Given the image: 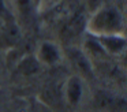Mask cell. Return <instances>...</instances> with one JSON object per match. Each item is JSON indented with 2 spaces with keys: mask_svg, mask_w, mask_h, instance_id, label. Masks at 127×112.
<instances>
[{
  "mask_svg": "<svg viewBox=\"0 0 127 112\" xmlns=\"http://www.w3.org/2000/svg\"><path fill=\"white\" fill-rule=\"evenodd\" d=\"M86 32L92 37L124 34V18L118 7L105 4L89 14Z\"/></svg>",
  "mask_w": 127,
  "mask_h": 112,
  "instance_id": "1",
  "label": "cell"
},
{
  "mask_svg": "<svg viewBox=\"0 0 127 112\" xmlns=\"http://www.w3.org/2000/svg\"><path fill=\"white\" fill-rule=\"evenodd\" d=\"M89 107L92 112H126L127 101L123 94L107 89H97L92 94Z\"/></svg>",
  "mask_w": 127,
  "mask_h": 112,
  "instance_id": "2",
  "label": "cell"
},
{
  "mask_svg": "<svg viewBox=\"0 0 127 112\" xmlns=\"http://www.w3.org/2000/svg\"><path fill=\"white\" fill-rule=\"evenodd\" d=\"M89 14L85 8H81L72 16H70L64 23L58 27L59 40L67 46L71 45V42L77 38H79L86 32V22H88Z\"/></svg>",
  "mask_w": 127,
  "mask_h": 112,
  "instance_id": "3",
  "label": "cell"
},
{
  "mask_svg": "<svg viewBox=\"0 0 127 112\" xmlns=\"http://www.w3.org/2000/svg\"><path fill=\"white\" fill-rule=\"evenodd\" d=\"M64 56L70 62L72 70L75 71L74 75H78L83 81H90L94 78V68L90 59L86 56L82 48H77L74 45H68L64 48Z\"/></svg>",
  "mask_w": 127,
  "mask_h": 112,
  "instance_id": "4",
  "label": "cell"
},
{
  "mask_svg": "<svg viewBox=\"0 0 127 112\" xmlns=\"http://www.w3.org/2000/svg\"><path fill=\"white\" fill-rule=\"evenodd\" d=\"M83 83H85V81L78 75H71L64 81L63 86H62V96L64 98V103L70 108H77L81 104L83 92H85Z\"/></svg>",
  "mask_w": 127,
  "mask_h": 112,
  "instance_id": "5",
  "label": "cell"
},
{
  "mask_svg": "<svg viewBox=\"0 0 127 112\" xmlns=\"http://www.w3.org/2000/svg\"><path fill=\"white\" fill-rule=\"evenodd\" d=\"M34 57L41 66H56L62 60L63 55L58 44L53 41H42L37 48Z\"/></svg>",
  "mask_w": 127,
  "mask_h": 112,
  "instance_id": "6",
  "label": "cell"
},
{
  "mask_svg": "<svg viewBox=\"0 0 127 112\" xmlns=\"http://www.w3.org/2000/svg\"><path fill=\"white\" fill-rule=\"evenodd\" d=\"M96 41L100 44L105 53L111 57H118L124 55L126 51V36L124 34H116V36H104V37H94Z\"/></svg>",
  "mask_w": 127,
  "mask_h": 112,
  "instance_id": "7",
  "label": "cell"
},
{
  "mask_svg": "<svg viewBox=\"0 0 127 112\" xmlns=\"http://www.w3.org/2000/svg\"><path fill=\"white\" fill-rule=\"evenodd\" d=\"M14 7L17 19H19L21 23H30L33 14L36 11L33 0H11Z\"/></svg>",
  "mask_w": 127,
  "mask_h": 112,
  "instance_id": "8",
  "label": "cell"
},
{
  "mask_svg": "<svg viewBox=\"0 0 127 112\" xmlns=\"http://www.w3.org/2000/svg\"><path fill=\"white\" fill-rule=\"evenodd\" d=\"M40 68H41V64L37 62L34 56H26L18 63V71L25 76H32L37 74Z\"/></svg>",
  "mask_w": 127,
  "mask_h": 112,
  "instance_id": "9",
  "label": "cell"
},
{
  "mask_svg": "<svg viewBox=\"0 0 127 112\" xmlns=\"http://www.w3.org/2000/svg\"><path fill=\"white\" fill-rule=\"evenodd\" d=\"M82 4H83V8L86 10L88 14H92L93 11L98 10L100 7L108 4L107 0H82Z\"/></svg>",
  "mask_w": 127,
  "mask_h": 112,
  "instance_id": "10",
  "label": "cell"
},
{
  "mask_svg": "<svg viewBox=\"0 0 127 112\" xmlns=\"http://www.w3.org/2000/svg\"><path fill=\"white\" fill-rule=\"evenodd\" d=\"M62 0H40V4L37 7V12L40 14H44L45 11L51 10L53 5H56L58 3H60Z\"/></svg>",
  "mask_w": 127,
  "mask_h": 112,
  "instance_id": "11",
  "label": "cell"
},
{
  "mask_svg": "<svg viewBox=\"0 0 127 112\" xmlns=\"http://www.w3.org/2000/svg\"><path fill=\"white\" fill-rule=\"evenodd\" d=\"M33 3H34V5H36V11H37V7H38V4H40V0H33Z\"/></svg>",
  "mask_w": 127,
  "mask_h": 112,
  "instance_id": "12",
  "label": "cell"
}]
</instances>
